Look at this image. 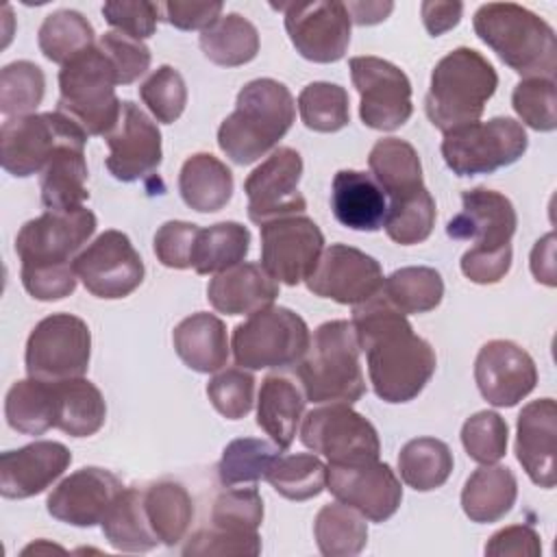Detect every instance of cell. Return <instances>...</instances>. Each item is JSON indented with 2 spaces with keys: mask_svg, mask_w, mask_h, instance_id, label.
<instances>
[{
  "mask_svg": "<svg viewBox=\"0 0 557 557\" xmlns=\"http://www.w3.org/2000/svg\"><path fill=\"white\" fill-rule=\"evenodd\" d=\"M352 326L368 359L374 394L385 403H409L431 381L437 359L431 344L416 335L383 292L355 305Z\"/></svg>",
  "mask_w": 557,
  "mask_h": 557,
  "instance_id": "cell-1",
  "label": "cell"
},
{
  "mask_svg": "<svg viewBox=\"0 0 557 557\" xmlns=\"http://www.w3.org/2000/svg\"><path fill=\"white\" fill-rule=\"evenodd\" d=\"M296 102L292 91L274 78L246 83L218 128L220 150L237 165H248L265 157L292 128Z\"/></svg>",
  "mask_w": 557,
  "mask_h": 557,
  "instance_id": "cell-2",
  "label": "cell"
},
{
  "mask_svg": "<svg viewBox=\"0 0 557 557\" xmlns=\"http://www.w3.org/2000/svg\"><path fill=\"white\" fill-rule=\"evenodd\" d=\"M476 37L520 76L555 78L557 37L553 26L516 2L481 4L472 20Z\"/></svg>",
  "mask_w": 557,
  "mask_h": 557,
  "instance_id": "cell-3",
  "label": "cell"
},
{
  "mask_svg": "<svg viewBox=\"0 0 557 557\" xmlns=\"http://www.w3.org/2000/svg\"><path fill=\"white\" fill-rule=\"evenodd\" d=\"M496 87L498 74L479 50L455 48L431 72V87L424 98L426 117L442 133L474 124Z\"/></svg>",
  "mask_w": 557,
  "mask_h": 557,
  "instance_id": "cell-4",
  "label": "cell"
},
{
  "mask_svg": "<svg viewBox=\"0 0 557 557\" xmlns=\"http://www.w3.org/2000/svg\"><path fill=\"white\" fill-rule=\"evenodd\" d=\"M359 352L352 322L331 320L320 324L296 363L305 398L311 403H357L366 394Z\"/></svg>",
  "mask_w": 557,
  "mask_h": 557,
  "instance_id": "cell-5",
  "label": "cell"
},
{
  "mask_svg": "<svg viewBox=\"0 0 557 557\" xmlns=\"http://www.w3.org/2000/svg\"><path fill=\"white\" fill-rule=\"evenodd\" d=\"M111 59L94 44L59 70L57 111L72 117L87 135H109L117 124L122 100Z\"/></svg>",
  "mask_w": 557,
  "mask_h": 557,
  "instance_id": "cell-6",
  "label": "cell"
},
{
  "mask_svg": "<svg viewBox=\"0 0 557 557\" xmlns=\"http://www.w3.org/2000/svg\"><path fill=\"white\" fill-rule=\"evenodd\" d=\"M309 337V326L296 311L272 305L233 329L231 348L239 368H289L302 359Z\"/></svg>",
  "mask_w": 557,
  "mask_h": 557,
  "instance_id": "cell-7",
  "label": "cell"
},
{
  "mask_svg": "<svg viewBox=\"0 0 557 557\" xmlns=\"http://www.w3.org/2000/svg\"><path fill=\"white\" fill-rule=\"evenodd\" d=\"M87 133L65 113H30L9 117L0 128V161L13 176L41 174L59 148L87 144Z\"/></svg>",
  "mask_w": 557,
  "mask_h": 557,
  "instance_id": "cell-8",
  "label": "cell"
},
{
  "mask_svg": "<svg viewBox=\"0 0 557 557\" xmlns=\"http://www.w3.org/2000/svg\"><path fill=\"white\" fill-rule=\"evenodd\" d=\"M529 146L527 131L513 117H492L444 133L442 157L457 176L492 174L516 163Z\"/></svg>",
  "mask_w": 557,
  "mask_h": 557,
  "instance_id": "cell-9",
  "label": "cell"
},
{
  "mask_svg": "<svg viewBox=\"0 0 557 557\" xmlns=\"http://www.w3.org/2000/svg\"><path fill=\"white\" fill-rule=\"evenodd\" d=\"M300 442L333 466L370 463L381 453L374 424L346 403H326L311 409L302 420Z\"/></svg>",
  "mask_w": 557,
  "mask_h": 557,
  "instance_id": "cell-10",
  "label": "cell"
},
{
  "mask_svg": "<svg viewBox=\"0 0 557 557\" xmlns=\"http://www.w3.org/2000/svg\"><path fill=\"white\" fill-rule=\"evenodd\" d=\"M91 333L85 320L72 313H52L35 324L26 342V372L41 381L78 379L87 372Z\"/></svg>",
  "mask_w": 557,
  "mask_h": 557,
  "instance_id": "cell-11",
  "label": "cell"
},
{
  "mask_svg": "<svg viewBox=\"0 0 557 557\" xmlns=\"http://www.w3.org/2000/svg\"><path fill=\"white\" fill-rule=\"evenodd\" d=\"M348 67L361 98L359 117L368 128L396 131L411 117V83L400 67L379 57H352Z\"/></svg>",
  "mask_w": 557,
  "mask_h": 557,
  "instance_id": "cell-12",
  "label": "cell"
},
{
  "mask_svg": "<svg viewBox=\"0 0 557 557\" xmlns=\"http://www.w3.org/2000/svg\"><path fill=\"white\" fill-rule=\"evenodd\" d=\"M76 276L96 298L115 300L133 294L146 274L144 261L128 235L115 228L100 233L74 257Z\"/></svg>",
  "mask_w": 557,
  "mask_h": 557,
  "instance_id": "cell-13",
  "label": "cell"
},
{
  "mask_svg": "<svg viewBox=\"0 0 557 557\" xmlns=\"http://www.w3.org/2000/svg\"><path fill=\"white\" fill-rule=\"evenodd\" d=\"M261 228V265L285 285H298L315 270L324 250L320 226L305 213L274 218Z\"/></svg>",
  "mask_w": 557,
  "mask_h": 557,
  "instance_id": "cell-14",
  "label": "cell"
},
{
  "mask_svg": "<svg viewBox=\"0 0 557 557\" xmlns=\"http://www.w3.org/2000/svg\"><path fill=\"white\" fill-rule=\"evenodd\" d=\"M94 231L96 215L87 207L67 211L46 209V213L28 220L20 228L15 237V252L22 268L74 263L72 255L87 244Z\"/></svg>",
  "mask_w": 557,
  "mask_h": 557,
  "instance_id": "cell-15",
  "label": "cell"
},
{
  "mask_svg": "<svg viewBox=\"0 0 557 557\" xmlns=\"http://www.w3.org/2000/svg\"><path fill=\"white\" fill-rule=\"evenodd\" d=\"M296 52L313 63L339 61L350 44V15L344 2L313 0L278 4Z\"/></svg>",
  "mask_w": 557,
  "mask_h": 557,
  "instance_id": "cell-16",
  "label": "cell"
},
{
  "mask_svg": "<svg viewBox=\"0 0 557 557\" xmlns=\"http://www.w3.org/2000/svg\"><path fill=\"white\" fill-rule=\"evenodd\" d=\"M300 176L302 157L289 146L274 148L244 181L248 218L261 226L274 218L305 213L307 200L298 191Z\"/></svg>",
  "mask_w": 557,
  "mask_h": 557,
  "instance_id": "cell-17",
  "label": "cell"
},
{
  "mask_svg": "<svg viewBox=\"0 0 557 557\" xmlns=\"http://www.w3.org/2000/svg\"><path fill=\"white\" fill-rule=\"evenodd\" d=\"M383 281L381 263L374 257L346 244H331L305 283L320 298L355 307L379 294Z\"/></svg>",
  "mask_w": 557,
  "mask_h": 557,
  "instance_id": "cell-18",
  "label": "cell"
},
{
  "mask_svg": "<svg viewBox=\"0 0 557 557\" xmlns=\"http://www.w3.org/2000/svg\"><path fill=\"white\" fill-rule=\"evenodd\" d=\"M326 490L370 522L392 518L403 500V487L396 472L389 463H381L379 459L359 466L329 463Z\"/></svg>",
  "mask_w": 557,
  "mask_h": 557,
  "instance_id": "cell-19",
  "label": "cell"
},
{
  "mask_svg": "<svg viewBox=\"0 0 557 557\" xmlns=\"http://www.w3.org/2000/svg\"><path fill=\"white\" fill-rule=\"evenodd\" d=\"M104 139L109 146L104 165L122 183L139 181L161 165V131L131 100H122L117 124Z\"/></svg>",
  "mask_w": 557,
  "mask_h": 557,
  "instance_id": "cell-20",
  "label": "cell"
},
{
  "mask_svg": "<svg viewBox=\"0 0 557 557\" xmlns=\"http://www.w3.org/2000/svg\"><path fill=\"white\" fill-rule=\"evenodd\" d=\"M474 381L490 405L513 407L533 392L537 368L533 357L516 342L492 339L476 355Z\"/></svg>",
  "mask_w": 557,
  "mask_h": 557,
  "instance_id": "cell-21",
  "label": "cell"
},
{
  "mask_svg": "<svg viewBox=\"0 0 557 557\" xmlns=\"http://www.w3.org/2000/svg\"><path fill=\"white\" fill-rule=\"evenodd\" d=\"M124 483L104 468L87 466L65 476L46 500L48 513L72 527H94L102 522L107 509Z\"/></svg>",
  "mask_w": 557,
  "mask_h": 557,
  "instance_id": "cell-22",
  "label": "cell"
},
{
  "mask_svg": "<svg viewBox=\"0 0 557 557\" xmlns=\"http://www.w3.org/2000/svg\"><path fill=\"white\" fill-rule=\"evenodd\" d=\"M72 463L65 444L39 440L0 457V494L4 498H30L50 487Z\"/></svg>",
  "mask_w": 557,
  "mask_h": 557,
  "instance_id": "cell-23",
  "label": "cell"
},
{
  "mask_svg": "<svg viewBox=\"0 0 557 557\" xmlns=\"http://www.w3.org/2000/svg\"><path fill=\"white\" fill-rule=\"evenodd\" d=\"M461 211L448 220L446 235L468 239L474 246L496 248L511 242L518 215L511 200L494 189L474 187L461 194Z\"/></svg>",
  "mask_w": 557,
  "mask_h": 557,
  "instance_id": "cell-24",
  "label": "cell"
},
{
  "mask_svg": "<svg viewBox=\"0 0 557 557\" xmlns=\"http://www.w3.org/2000/svg\"><path fill=\"white\" fill-rule=\"evenodd\" d=\"M557 405L553 398L531 400L516 422V457L529 479L550 490L557 483Z\"/></svg>",
  "mask_w": 557,
  "mask_h": 557,
  "instance_id": "cell-25",
  "label": "cell"
},
{
  "mask_svg": "<svg viewBox=\"0 0 557 557\" xmlns=\"http://www.w3.org/2000/svg\"><path fill=\"white\" fill-rule=\"evenodd\" d=\"M278 296V281L261 263H237L215 274L207 285L211 307L226 315H252L272 307Z\"/></svg>",
  "mask_w": 557,
  "mask_h": 557,
  "instance_id": "cell-26",
  "label": "cell"
},
{
  "mask_svg": "<svg viewBox=\"0 0 557 557\" xmlns=\"http://www.w3.org/2000/svg\"><path fill=\"white\" fill-rule=\"evenodd\" d=\"M335 220L352 231H379L385 222L387 200L379 183L361 170H339L331 185Z\"/></svg>",
  "mask_w": 557,
  "mask_h": 557,
  "instance_id": "cell-27",
  "label": "cell"
},
{
  "mask_svg": "<svg viewBox=\"0 0 557 557\" xmlns=\"http://www.w3.org/2000/svg\"><path fill=\"white\" fill-rule=\"evenodd\" d=\"M174 350L181 361L202 374L218 372L228 359V337L224 322L207 311L181 320L172 331Z\"/></svg>",
  "mask_w": 557,
  "mask_h": 557,
  "instance_id": "cell-28",
  "label": "cell"
},
{
  "mask_svg": "<svg viewBox=\"0 0 557 557\" xmlns=\"http://www.w3.org/2000/svg\"><path fill=\"white\" fill-rule=\"evenodd\" d=\"M516 496L518 481L511 468L483 463L468 476L461 490V509L472 522H498L511 511Z\"/></svg>",
  "mask_w": 557,
  "mask_h": 557,
  "instance_id": "cell-29",
  "label": "cell"
},
{
  "mask_svg": "<svg viewBox=\"0 0 557 557\" xmlns=\"http://www.w3.org/2000/svg\"><path fill=\"white\" fill-rule=\"evenodd\" d=\"M305 394L287 376L268 374L257 398V424L281 448H289L305 411Z\"/></svg>",
  "mask_w": 557,
  "mask_h": 557,
  "instance_id": "cell-30",
  "label": "cell"
},
{
  "mask_svg": "<svg viewBox=\"0 0 557 557\" xmlns=\"http://www.w3.org/2000/svg\"><path fill=\"white\" fill-rule=\"evenodd\" d=\"M87 161L85 144H72L57 150L39 178L41 202L50 211H67L83 207L87 191Z\"/></svg>",
  "mask_w": 557,
  "mask_h": 557,
  "instance_id": "cell-31",
  "label": "cell"
},
{
  "mask_svg": "<svg viewBox=\"0 0 557 557\" xmlns=\"http://www.w3.org/2000/svg\"><path fill=\"white\" fill-rule=\"evenodd\" d=\"M183 202L198 213H213L226 207L233 196V172L209 152L191 154L178 174Z\"/></svg>",
  "mask_w": 557,
  "mask_h": 557,
  "instance_id": "cell-32",
  "label": "cell"
},
{
  "mask_svg": "<svg viewBox=\"0 0 557 557\" xmlns=\"http://www.w3.org/2000/svg\"><path fill=\"white\" fill-rule=\"evenodd\" d=\"M54 383V429L72 437L98 433L107 418V405L100 389L78 376Z\"/></svg>",
  "mask_w": 557,
  "mask_h": 557,
  "instance_id": "cell-33",
  "label": "cell"
},
{
  "mask_svg": "<svg viewBox=\"0 0 557 557\" xmlns=\"http://www.w3.org/2000/svg\"><path fill=\"white\" fill-rule=\"evenodd\" d=\"M100 527L107 542L122 553H148L159 544L146 516L144 492L137 487H124L115 496Z\"/></svg>",
  "mask_w": 557,
  "mask_h": 557,
  "instance_id": "cell-34",
  "label": "cell"
},
{
  "mask_svg": "<svg viewBox=\"0 0 557 557\" xmlns=\"http://www.w3.org/2000/svg\"><path fill=\"white\" fill-rule=\"evenodd\" d=\"M368 165H370L372 178L389 198H398L424 187L420 157L416 148L405 139H398V137L379 139L370 150Z\"/></svg>",
  "mask_w": 557,
  "mask_h": 557,
  "instance_id": "cell-35",
  "label": "cell"
},
{
  "mask_svg": "<svg viewBox=\"0 0 557 557\" xmlns=\"http://www.w3.org/2000/svg\"><path fill=\"white\" fill-rule=\"evenodd\" d=\"M202 54L222 67H237L250 63L259 52V33L250 20L239 13L220 15L209 28L200 33Z\"/></svg>",
  "mask_w": 557,
  "mask_h": 557,
  "instance_id": "cell-36",
  "label": "cell"
},
{
  "mask_svg": "<svg viewBox=\"0 0 557 557\" xmlns=\"http://www.w3.org/2000/svg\"><path fill=\"white\" fill-rule=\"evenodd\" d=\"M144 505L148 522L161 544L174 546L185 540L194 520V500L181 483H152L144 492Z\"/></svg>",
  "mask_w": 557,
  "mask_h": 557,
  "instance_id": "cell-37",
  "label": "cell"
},
{
  "mask_svg": "<svg viewBox=\"0 0 557 557\" xmlns=\"http://www.w3.org/2000/svg\"><path fill=\"white\" fill-rule=\"evenodd\" d=\"M9 426L24 435H41L54 426V383L41 379L15 381L4 398Z\"/></svg>",
  "mask_w": 557,
  "mask_h": 557,
  "instance_id": "cell-38",
  "label": "cell"
},
{
  "mask_svg": "<svg viewBox=\"0 0 557 557\" xmlns=\"http://www.w3.org/2000/svg\"><path fill=\"white\" fill-rule=\"evenodd\" d=\"M313 535L324 557H355L368 544V524L357 509L337 500L318 511Z\"/></svg>",
  "mask_w": 557,
  "mask_h": 557,
  "instance_id": "cell-39",
  "label": "cell"
},
{
  "mask_svg": "<svg viewBox=\"0 0 557 557\" xmlns=\"http://www.w3.org/2000/svg\"><path fill=\"white\" fill-rule=\"evenodd\" d=\"M453 453L448 444L435 437L409 440L398 453L400 479L416 492L442 487L453 472Z\"/></svg>",
  "mask_w": 557,
  "mask_h": 557,
  "instance_id": "cell-40",
  "label": "cell"
},
{
  "mask_svg": "<svg viewBox=\"0 0 557 557\" xmlns=\"http://www.w3.org/2000/svg\"><path fill=\"white\" fill-rule=\"evenodd\" d=\"M250 250V231L239 222H218L200 228L191 268L198 274H220L246 259Z\"/></svg>",
  "mask_w": 557,
  "mask_h": 557,
  "instance_id": "cell-41",
  "label": "cell"
},
{
  "mask_svg": "<svg viewBox=\"0 0 557 557\" xmlns=\"http://www.w3.org/2000/svg\"><path fill=\"white\" fill-rule=\"evenodd\" d=\"M383 296L400 313L433 311L444 298V281L435 268L407 265L392 272L381 287Z\"/></svg>",
  "mask_w": 557,
  "mask_h": 557,
  "instance_id": "cell-42",
  "label": "cell"
},
{
  "mask_svg": "<svg viewBox=\"0 0 557 557\" xmlns=\"http://www.w3.org/2000/svg\"><path fill=\"white\" fill-rule=\"evenodd\" d=\"M37 44L48 61L65 65L96 44L94 26L83 13L74 9H59L41 22Z\"/></svg>",
  "mask_w": 557,
  "mask_h": 557,
  "instance_id": "cell-43",
  "label": "cell"
},
{
  "mask_svg": "<svg viewBox=\"0 0 557 557\" xmlns=\"http://www.w3.org/2000/svg\"><path fill=\"white\" fill-rule=\"evenodd\" d=\"M329 468L318 455L278 453L265 474V481L276 494L289 500L315 498L326 487Z\"/></svg>",
  "mask_w": 557,
  "mask_h": 557,
  "instance_id": "cell-44",
  "label": "cell"
},
{
  "mask_svg": "<svg viewBox=\"0 0 557 557\" xmlns=\"http://www.w3.org/2000/svg\"><path fill=\"white\" fill-rule=\"evenodd\" d=\"M435 200L426 187L392 198L383 228L387 237L400 246L424 242L435 226Z\"/></svg>",
  "mask_w": 557,
  "mask_h": 557,
  "instance_id": "cell-45",
  "label": "cell"
},
{
  "mask_svg": "<svg viewBox=\"0 0 557 557\" xmlns=\"http://www.w3.org/2000/svg\"><path fill=\"white\" fill-rule=\"evenodd\" d=\"M281 448L272 442L257 440V437H237L228 442L222 450L218 463V476L222 485H255L257 481L265 479L274 457Z\"/></svg>",
  "mask_w": 557,
  "mask_h": 557,
  "instance_id": "cell-46",
  "label": "cell"
},
{
  "mask_svg": "<svg viewBox=\"0 0 557 557\" xmlns=\"http://www.w3.org/2000/svg\"><path fill=\"white\" fill-rule=\"evenodd\" d=\"M300 120L315 133H337L350 122L348 94L337 83H309L298 96Z\"/></svg>",
  "mask_w": 557,
  "mask_h": 557,
  "instance_id": "cell-47",
  "label": "cell"
},
{
  "mask_svg": "<svg viewBox=\"0 0 557 557\" xmlns=\"http://www.w3.org/2000/svg\"><path fill=\"white\" fill-rule=\"evenodd\" d=\"M46 76L37 63L13 61L0 72V111L4 115H30L44 100Z\"/></svg>",
  "mask_w": 557,
  "mask_h": 557,
  "instance_id": "cell-48",
  "label": "cell"
},
{
  "mask_svg": "<svg viewBox=\"0 0 557 557\" xmlns=\"http://www.w3.org/2000/svg\"><path fill=\"white\" fill-rule=\"evenodd\" d=\"M511 107L518 117L540 133L557 128V87L555 78L531 76L520 81L511 94Z\"/></svg>",
  "mask_w": 557,
  "mask_h": 557,
  "instance_id": "cell-49",
  "label": "cell"
},
{
  "mask_svg": "<svg viewBox=\"0 0 557 557\" xmlns=\"http://www.w3.org/2000/svg\"><path fill=\"white\" fill-rule=\"evenodd\" d=\"M263 522V498L255 485L228 487L213 500L211 524L239 533H257Z\"/></svg>",
  "mask_w": 557,
  "mask_h": 557,
  "instance_id": "cell-50",
  "label": "cell"
},
{
  "mask_svg": "<svg viewBox=\"0 0 557 557\" xmlns=\"http://www.w3.org/2000/svg\"><path fill=\"white\" fill-rule=\"evenodd\" d=\"M509 426L496 411H476L461 426V444L476 463H496L507 453Z\"/></svg>",
  "mask_w": 557,
  "mask_h": 557,
  "instance_id": "cell-51",
  "label": "cell"
},
{
  "mask_svg": "<svg viewBox=\"0 0 557 557\" xmlns=\"http://www.w3.org/2000/svg\"><path fill=\"white\" fill-rule=\"evenodd\" d=\"M139 98L157 122L172 124L185 111L187 87L178 70L172 65H161L139 85Z\"/></svg>",
  "mask_w": 557,
  "mask_h": 557,
  "instance_id": "cell-52",
  "label": "cell"
},
{
  "mask_svg": "<svg viewBox=\"0 0 557 557\" xmlns=\"http://www.w3.org/2000/svg\"><path fill=\"white\" fill-rule=\"evenodd\" d=\"M207 396L226 420H239L252 409L255 376L246 368H226L209 379Z\"/></svg>",
  "mask_w": 557,
  "mask_h": 557,
  "instance_id": "cell-53",
  "label": "cell"
},
{
  "mask_svg": "<svg viewBox=\"0 0 557 557\" xmlns=\"http://www.w3.org/2000/svg\"><path fill=\"white\" fill-rule=\"evenodd\" d=\"M261 553V537L259 533H239L220 527L200 529L189 535L187 544L183 546L185 557H207V555H259Z\"/></svg>",
  "mask_w": 557,
  "mask_h": 557,
  "instance_id": "cell-54",
  "label": "cell"
},
{
  "mask_svg": "<svg viewBox=\"0 0 557 557\" xmlns=\"http://www.w3.org/2000/svg\"><path fill=\"white\" fill-rule=\"evenodd\" d=\"M161 4L148 0H109L102 4V15L115 33L137 41L148 39L157 30Z\"/></svg>",
  "mask_w": 557,
  "mask_h": 557,
  "instance_id": "cell-55",
  "label": "cell"
},
{
  "mask_svg": "<svg viewBox=\"0 0 557 557\" xmlns=\"http://www.w3.org/2000/svg\"><path fill=\"white\" fill-rule=\"evenodd\" d=\"M96 44L111 59L117 74V85L137 81L150 67V50L144 41L111 30L104 33Z\"/></svg>",
  "mask_w": 557,
  "mask_h": 557,
  "instance_id": "cell-56",
  "label": "cell"
},
{
  "mask_svg": "<svg viewBox=\"0 0 557 557\" xmlns=\"http://www.w3.org/2000/svg\"><path fill=\"white\" fill-rule=\"evenodd\" d=\"M200 226L183 220H170L154 233V255L165 268L185 270L191 268V257L196 248Z\"/></svg>",
  "mask_w": 557,
  "mask_h": 557,
  "instance_id": "cell-57",
  "label": "cell"
},
{
  "mask_svg": "<svg viewBox=\"0 0 557 557\" xmlns=\"http://www.w3.org/2000/svg\"><path fill=\"white\" fill-rule=\"evenodd\" d=\"M24 289L35 300H61L70 296L76 289V270L74 263L63 265H35V268H22L20 272Z\"/></svg>",
  "mask_w": 557,
  "mask_h": 557,
  "instance_id": "cell-58",
  "label": "cell"
},
{
  "mask_svg": "<svg viewBox=\"0 0 557 557\" xmlns=\"http://www.w3.org/2000/svg\"><path fill=\"white\" fill-rule=\"evenodd\" d=\"M511 244L485 248V246H472L461 257V272L466 278L479 285H492L505 278V274L511 268Z\"/></svg>",
  "mask_w": 557,
  "mask_h": 557,
  "instance_id": "cell-59",
  "label": "cell"
},
{
  "mask_svg": "<svg viewBox=\"0 0 557 557\" xmlns=\"http://www.w3.org/2000/svg\"><path fill=\"white\" fill-rule=\"evenodd\" d=\"M485 555L490 557H537L542 555V542L533 527L529 524H511L496 531L485 544Z\"/></svg>",
  "mask_w": 557,
  "mask_h": 557,
  "instance_id": "cell-60",
  "label": "cell"
},
{
  "mask_svg": "<svg viewBox=\"0 0 557 557\" xmlns=\"http://www.w3.org/2000/svg\"><path fill=\"white\" fill-rule=\"evenodd\" d=\"M224 4L222 2H185V0H170L161 4L163 20L170 22L174 28L181 30H205L215 20H220Z\"/></svg>",
  "mask_w": 557,
  "mask_h": 557,
  "instance_id": "cell-61",
  "label": "cell"
},
{
  "mask_svg": "<svg viewBox=\"0 0 557 557\" xmlns=\"http://www.w3.org/2000/svg\"><path fill=\"white\" fill-rule=\"evenodd\" d=\"M420 13H422V22L424 28L429 30V35L440 37L446 30L455 28L461 20L463 13V4L461 2H437V0H424L420 4Z\"/></svg>",
  "mask_w": 557,
  "mask_h": 557,
  "instance_id": "cell-62",
  "label": "cell"
},
{
  "mask_svg": "<svg viewBox=\"0 0 557 557\" xmlns=\"http://www.w3.org/2000/svg\"><path fill=\"white\" fill-rule=\"evenodd\" d=\"M531 272L537 283L548 287L557 285V268H555V233H546L535 242L531 250Z\"/></svg>",
  "mask_w": 557,
  "mask_h": 557,
  "instance_id": "cell-63",
  "label": "cell"
},
{
  "mask_svg": "<svg viewBox=\"0 0 557 557\" xmlns=\"http://www.w3.org/2000/svg\"><path fill=\"white\" fill-rule=\"evenodd\" d=\"M346 11L350 15V22L359 24V26H372L383 22L394 4L392 2H344Z\"/></svg>",
  "mask_w": 557,
  "mask_h": 557,
  "instance_id": "cell-64",
  "label": "cell"
}]
</instances>
